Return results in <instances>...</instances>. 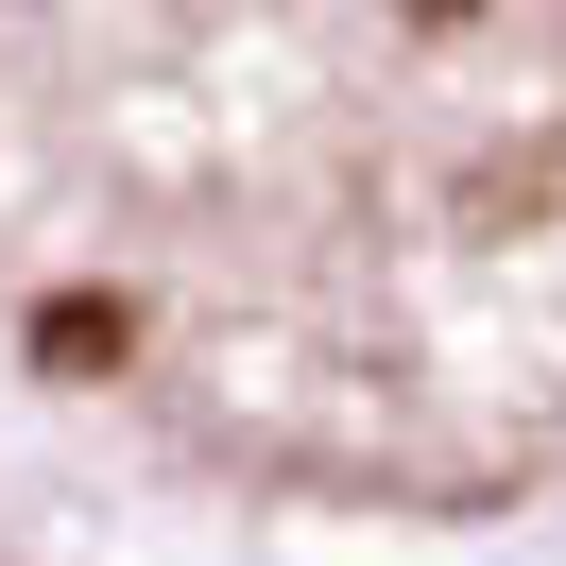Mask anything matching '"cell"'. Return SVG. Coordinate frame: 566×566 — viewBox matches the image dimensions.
Instances as JSON below:
<instances>
[{
    "mask_svg": "<svg viewBox=\"0 0 566 566\" xmlns=\"http://www.w3.org/2000/svg\"><path fill=\"white\" fill-rule=\"evenodd\" d=\"M0 566H172V549H138V532H120L35 429L0 412Z\"/></svg>",
    "mask_w": 566,
    "mask_h": 566,
    "instance_id": "2",
    "label": "cell"
},
{
    "mask_svg": "<svg viewBox=\"0 0 566 566\" xmlns=\"http://www.w3.org/2000/svg\"><path fill=\"white\" fill-rule=\"evenodd\" d=\"M0 412L172 566H566V0H0Z\"/></svg>",
    "mask_w": 566,
    "mask_h": 566,
    "instance_id": "1",
    "label": "cell"
}]
</instances>
